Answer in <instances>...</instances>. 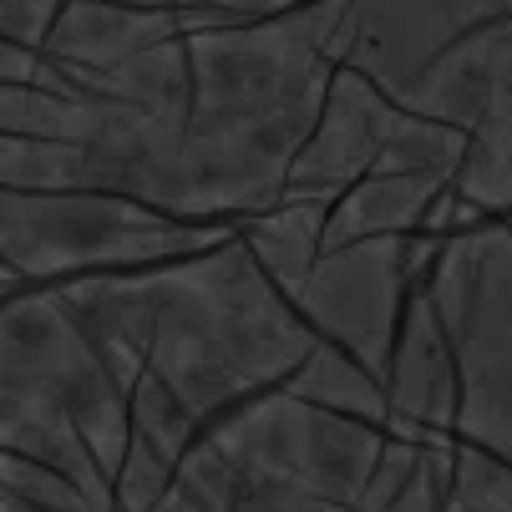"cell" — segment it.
<instances>
[{
  "label": "cell",
  "instance_id": "1",
  "mask_svg": "<svg viewBox=\"0 0 512 512\" xmlns=\"http://www.w3.org/2000/svg\"><path fill=\"white\" fill-rule=\"evenodd\" d=\"M56 289L122 386H158L183 406L198 436L284 386L320 345V330L269 279L244 234L188 259L82 274Z\"/></svg>",
  "mask_w": 512,
  "mask_h": 512
},
{
  "label": "cell",
  "instance_id": "2",
  "mask_svg": "<svg viewBox=\"0 0 512 512\" xmlns=\"http://www.w3.org/2000/svg\"><path fill=\"white\" fill-rule=\"evenodd\" d=\"M345 0L284 16H213L188 31L193 102L183 132L178 213L193 224H244L289 193L295 158L335 82Z\"/></svg>",
  "mask_w": 512,
  "mask_h": 512
},
{
  "label": "cell",
  "instance_id": "3",
  "mask_svg": "<svg viewBox=\"0 0 512 512\" xmlns=\"http://www.w3.org/2000/svg\"><path fill=\"white\" fill-rule=\"evenodd\" d=\"M6 289L203 254L239 224H193L102 188H6Z\"/></svg>",
  "mask_w": 512,
  "mask_h": 512
},
{
  "label": "cell",
  "instance_id": "4",
  "mask_svg": "<svg viewBox=\"0 0 512 512\" xmlns=\"http://www.w3.org/2000/svg\"><path fill=\"white\" fill-rule=\"evenodd\" d=\"M426 295L457 360V442L512 462V218L482 213L452 229Z\"/></svg>",
  "mask_w": 512,
  "mask_h": 512
},
{
  "label": "cell",
  "instance_id": "5",
  "mask_svg": "<svg viewBox=\"0 0 512 512\" xmlns=\"http://www.w3.org/2000/svg\"><path fill=\"white\" fill-rule=\"evenodd\" d=\"M249 482L300 487L365 512V492L386 452V426L320 406L289 386H274L203 431Z\"/></svg>",
  "mask_w": 512,
  "mask_h": 512
},
{
  "label": "cell",
  "instance_id": "6",
  "mask_svg": "<svg viewBox=\"0 0 512 512\" xmlns=\"http://www.w3.org/2000/svg\"><path fill=\"white\" fill-rule=\"evenodd\" d=\"M442 244L447 234L416 229V234H386V239L325 249L310 279L300 284L295 305L320 330V340L345 345L386 381L401 315L416 289H426L436 259H442Z\"/></svg>",
  "mask_w": 512,
  "mask_h": 512
},
{
  "label": "cell",
  "instance_id": "7",
  "mask_svg": "<svg viewBox=\"0 0 512 512\" xmlns=\"http://www.w3.org/2000/svg\"><path fill=\"white\" fill-rule=\"evenodd\" d=\"M512 21V0H345L335 61L401 102L447 51Z\"/></svg>",
  "mask_w": 512,
  "mask_h": 512
},
{
  "label": "cell",
  "instance_id": "8",
  "mask_svg": "<svg viewBox=\"0 0 512 512\" xmlns=\"http://www.w3.org/2000/svg\"><path fill=\"white\" fill-rule=\"evenodd\" d=\"M401 117L406 107L391 102L371 77H360L355 66H335L325 112L305 142V153L295 158V173H289V193L340 198L350 183L381 168Z\"/></svg>",
  "mask_w": 512,
  "mask_h": 512
},
{
  "label": "cell",
  "instance_id": "9",
  "mask_svg": "<svg viewBox=\"0 0 512 512\" xmlns=\"http://www.w3.org/2000/svg\"><path fill=\"white\" fill-rule=\"evenodd\" d=\"M386 391H391L386 431L421 436V442H457V360L426 289H416L401 315Z\"/></svg>",
  "mask_w": 512,
  "mask_h": 512
},
{
  "label": "cell",
  "instance_id": "10",
  "mask_svg": "<svg viewBox=\"0 0 512 512\" xmlns=\"http://www.w3.org/2000/svg\"><path fill=\"white\" fill-rule=\"evenodd\" d=\"M457 178L442 173H365L330 203L325 249H345L360 239H386V234H416L426 229L431 208Z\"/></svg>",
  "mask_w": 512,
  "mask_h": 512
},
{
  "label": "cell",
  "instance_id": "11",
  "mask_svg": "<svg viewBox=\"0 0 512 512\" xmlns=\"http://www.w3.org/2000/svg\"><path fill=\"white\" fill-rule=\"evenodd\" d=\"M330 203L335 198H305V193H284L279 203L249 213L239 234L254 249V259L269 269V279L284 289L289 300L300 295V284L325 254V224H330Z\"/></svg>",
  "mask_w": 512,
  "mask_h": 512
},
{
  "label": "cell",
  "instance_id": "12",
  "mask_svg": "<svg viewBox=\"0 0 512 512\" xmlns=\"http://www.w3.org/2000/svg\"><path fill=\"white\" fill-rule=\"evenodd\" d=\"M284 386L310 396V401H320V406H335L345 416H365L376 426H391V391H386V381L365 360H355L345 345H335V340H320L310 350V360Z\"/></svg>",
  "mask_w": 512,
  "mask_h": 512
},
{
  "label": "cell",
  "instance_id": "13",
  "mask_svg": "<svg viewBox=\"0 0 512 512\" xmlns=\"http://www.w3.org/2000/svg\"><path fill=\"white\" fill-rule=\"evenodd\" d=\"M447 512H512V462L477 442H457V477Z\"/></svg>",
  "mask_w": 512,
  "mask_h": 512
},
{
  "label": "cell",
  "instance_id": "14",
  "mask_svg": "<svg viewBox=\"0 0 512 512\" xmlns=\"http://www.w3.org/2000/svg\"><path fill=\"white\" fill-rule=\"evenodd\" d=\"M0 472H6V492H11V497H26V502H36L41 512H102L66 472L41 467V462H31V457L6 452V457H0Z\"/></svg>",
  "mask_w": 512,
  "mask_h": 512
},
{
  "label": "cell",
  "instance_id": "15",
  "mask_svg": "<svg viewBox=\"0 0 512 512\" xmlns=\"http://www.w3.org/2000/svg\"><path fill=\"white\" fill-rule=\"evenodd\" d=\"M188 11H218V16H249V21H264V16H284V11H305V6H320V0H178Z\"/></svg>",
  "mask_w": 512,
  "mask_h": 512
},
{
  "label": "cell",
  "instance_id": "16",
  "mask_svg": "<svg viewBox=\"0 0 512 512\" xmlns=\"http://www.w3.org/2000/svg\"><path fill=\"white\" fill-rule=\"evenodd\" d=\"M6 512H41V507L26 502V497H11V492H6Z\"/></svg>",
  "mask_w": 512,
  "mask_h": 512
},
{
  "label": "cell",
  "instance_id": "17",
  "mask_svg": "<svg viewBox=\"0 0 512 512\" xmlns=\"http://www.w3.org/2000/svg\"><path fill=\"white\" fill-rule=\"evenodd\" d=\"M122 6H148V11H168V6H178V0H122Z\"/></svg>",
  "mask_w": 512,
  "mask_h": 512
}]
</instances>
